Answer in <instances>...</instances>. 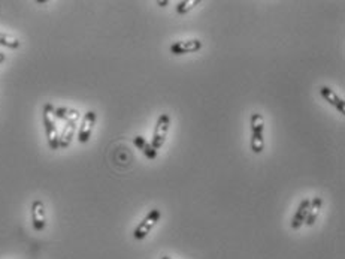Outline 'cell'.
Masks as SVG:
<instances>
[{
    "mask_svg": "<svg viewBox=\"0 0 345 259\" xmlns=\"http://www.w3.org/2000/svg\"><path fill=\"white\" fill-rule=\"evenodd\" d=\"M3 61H5V54H3V53H0V64H2Z\"/></svg>",
    "mask_w": 345,
    "mask_h": 259,
    "instance_id": "obj_17",
    "label": "cell"
},
{
    "mask_svg": "<svg viewBox=\"0 0 345 259\" xmlns=\"http://www.w3.org/2000/svg\"><path fill=\"white\" fill-rule=\"evenodd\" d=\"M202 48V40L190 39V40H178L171 45V53L175 56H182V54H192L197 53Z\"/></svg>",
    "mask_w": 345,
    "mask_h": 259,
    "instance_id": "obj_6",
    "label": "cell"
},
{
    "mask_svg": "<svg viewBox=\"0 0 345 259\" xmlns=\"http://www.w3.org/2000/svg\"><path fill=\"white\" fill-rule=\"evenodd\" d=\"M320 95L323 96V99L329 102L332 106H335L336 110H338V113L341 114V116H345V102L344 99H341L330 87H327V85H323L321 89H320Z\"/></svg>",
    "mask_w": 345,
    "mask_h": 259,
    "instance_id": "obj_8",
    "label": "cell"
},
{
    "mask_svg": "<svg viewBox=\"0 0 345 259\" xmlns=\"http://www.w3.org/2000/svg\"><path fill=\"white\" fill-rule=\"evenodd\" d=\"M32 223L35 231H43L47 226L45 205L40 200H35L32 202Z\"/></svg>",
    "mask_w": 345,
    "mask_h": 259,
    "instance_id": "obj_7",
    "label": "cell"
},
{
    "mask_svg": "<svg viewBox=\"0 0 345 259\" xmlns=\"http://www.w3.org/2000/svg\"><path fill=\"white\" fill-rule=\"evenodd\" d=\"M169 127H171V116L169 114H160L157 123H155V129H154L153 140H151V145L158 152L163 145H165V141L168 137V132H169Z\"/></svg>",
    "mask_w": 345,
    "mask_h": 259,
    "instance_id": "obj_4",
    "label": "cell"
},
{
    "mask_svg": "<svg viewBox=\"0 0 345 259\" xmlns=\"http://www.w3.org/2000/svg\"><path fill=\"white\" fill-rule=\"evenodd\" d=\"M54 117H57L60 120H64L66 123L69 121H74L77 123L81 114L78 110H74V108H66V106H58V108H54Z\"/></svg>",
    "mask_w": 345,
    "mask_h": 259,
    "instance_id": "obj_13",
    "label": "cell"
},
{
    "mask_svg": "<svg viewBox=\"0 0 345 259\" xmlns=\"http://www.w3.org/2000/svg\"><path fill=\"white\" fill-rule=\"evenodd\" d=\"M43 126H45V134H47L50 148L58 150V132L53 103H45V106H43Z\"/></svg>",
    "mask_w": 345,
    "mask_h": 259,
    "instance_id": "obj_2",
    "label": "cell"
},
{
    "mask_svg": "<svg viewBox=\"0 0 345 259\" xmlns=\"http://www.w3.org/2000/svg\"><path fill=\"white\" fill-rule=\"evenodd\" d=\"M157 5H158V6H166V5H169V0H163V2H160V0H158V2H157Z\"/></svg>",
    "mask_w": 345,
    "mask_h": 259,
    "instance_id": "obj_16",
    "label": "cell"
},
{
    "mask_svg": "<svg viewBox=\"0 0 345 259\" xmlns=\"http://www.w3.org/2000/svg\"><path fill=\"white\" fill-rule=\"evenodd\" d=\"M162 218V211L158 210V208H153V210H150V213L142 219V222L134 228L133 231V239L134 240H144L151 231H153L154 228H155V225L158 223V220Z\"/></svg>",
    "mask_w": 345,
    "mask_h": 259,
    "instance_id": "obj_3",
    "label": "cell"
},
{
    "mask_svg": "<svg viewBox=\"0 0 345 259\" xmlns=\"http://www.w3.org/2000/svg\"><path fill=\"white\" fill-rule=\"evenodd\" d=\"M0 45H3L6 48H11V50H17L19 47V40L15 36H11V35H6V33L0 32Z\"/></svg>",
    "mask_w": 345,
    "mask_h": 259,
    "instance_id": "obj_15",
    "label": "cell"
},
{
    "mask_svg": "<svg viewBox=\"0 0 345 259\" xmlns=\"http://www.w3.org/2000/svg\"><path fill=\"white\" fill-rule=\"evenodd\" d=\"M321 207H323V198L321 197H314L312 200H309V208H308L307 222H305L308 226H312L317 222Z\"/></svg>",
    "mask_w": 345,
    "mask_h": 259,
    "instance_id": "obj_12",
    "label": "cell"
},
{
    "mask_svg": "<svg viewBox=\"0 0 345 259\" xmlns=\"http://www.w3.org/2000/svg\"><path fill=\"white\" fill-rule=\"evenodd\" d=\"M96 113L95 111H87L84 119H82V123H81V127H79V132H78V141L81 144H85L90 141V137L93 134V127L96 124Z\"/></svg>",
    "mask_w": 345,
    "mask_h": 259,
    "instance_id": "obj_5",
    "label": "cell"
},
{
    "mask_svg": "<svg viewBox=\"0 0 345 259\" xmlns=\"http://www.w3.org/2000/svg\"><path fill=\"white\" fill-rule=\"evenodd\" d=\"M200 3H202V0H182L176 6V14L178 15H186V14H189L190 11H193Z\"/></svg>",
    "mask_w": 345,
    "mask_h": 259,
    "instance_id": "obj_14",
    "label": "cell"
},
{
    "mask_svg": "<svg viewBox=\"0 0 345 259\" xmlns=\"http://www.w3.org/2000/svg\"><path fill=\"white\" fill-rule=\"evenodd\" d=\"M308 208H309V200H308V198H304V200L301 201L297 210H296V214H294L293 219H291V229L297 231V229H301V228L305 225L308 216Z\"/></svg>",
    "mask_w": 345,
    "mask_h": 259,
    "instance_id": "obj_9",
    "label": "cell"
},
{
    "mask_svg": "<svg viewBox=\"0 0 345 259\" xmlns=\"http://www.w3.org/2000/svg\"><path fill=\"white\" fill-rule=\"evenodd\" d=\"M133 144L137 150H141V152L144 153V156H145L147 159L150 160L157 159L158 152L151 145V142H148L142 135H136V137H133Z\"/></svg>",
    "mask_w": 345,
    "mask_h": 259,
    "instance_id": "obj_10",
    "label": "cell"
},
{
    "mask_svg": "<svg viewBox=\"0 0 345 259\" xmlns=\"http://www.w3.org/2000/svg\"><path fill=\"white\" fill-rule=\"evenodd\" d=\"M75 132H77V123L74 121L66 123V126L61 131V135H58V148H67L75 137Z\"/></svg>",
    "mask_w": 345,
    "mask_h": 259,
    "instance_id": "obj_11",
    "label": "cell"
},
{
    "mask_svg": "<svg viewBox=\"0 0 345 259\" xmlns=\"http://www.w3.org/2000/svg\"><path fill=\"white\" fill-rule=\"evenodd\" d=\"M162 259H172V258H171V256H163Z\"/></svg>",
    "mask_w": 345,
    "mask_h": 259,
    "instance_id": "obj_18",
    "label": "cell"
},
{
    "mask_svg": "<svg viewBox=\"0 0 345 259\" xmlns=\"http://www.w3.org/2000/svg\"><path fill=\"white\" fill-rule=\"evenodd\" d=\"M251 150L256 155H260L265 150V117L260 113H252L251 119Z\"/></svg>",
    "mask_w": 345,
    "mask_h": 259,
    "instance_id": "obj_1",
    "label": "cell"
}]
</instances>
